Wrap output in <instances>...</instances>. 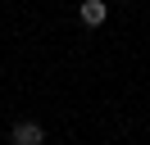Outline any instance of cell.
Wrapping results in <instances>:
<instances>
[{
  "instance_id": "6da1fadb",
  "label": "cell",
  "mask_w": 150,
  "mask_h": 145,
  "mask_svg": "<svg viewBox=\"0 0 150 145\" xmlns=\"http://www.w3.org/2000/svg\"><path fill=\"white\" fill-rule=\"evenodd\" d=\"M9 145H46V127H41V122H32V118H23V122H14Z\"/></svg>"
},
{
  "instance_id": "7a4b0ae2",
  "label": "cell",
  "mask_w": 150,
  "mask_h": 145,
  "mask_svg": "<svg viewBox=\"0 0 150 145\" xmlns=\"http://www.w3.org/2000/svg\"><path fill=\"white\" fill-rule=\"evenodd\" d=\"M77 18H82V27H105V18H109V5H105V0H82Z\"/></svg>"
}]
</instances>
